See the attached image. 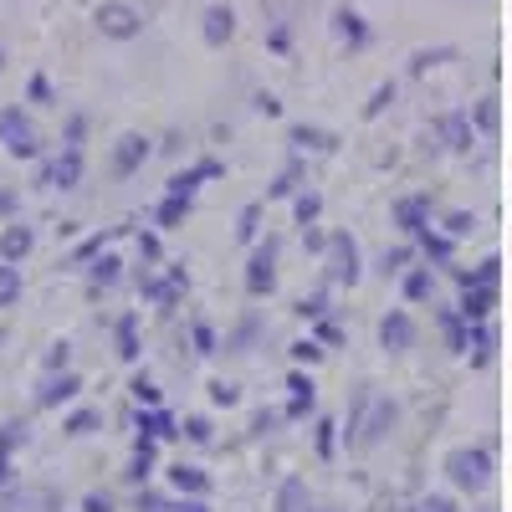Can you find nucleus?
Masks as SVG:
<instances>
[{"instance_id": "1", "label": "nucleus", "mask_w": 512, "mask_h": 512, "mask_svg": "<svg viewBox=\"0 0 512 512\" xmlns=\"http://www.w3.org/2000/svg\"><path fill=\"white\" fill-rule=\"evenodd\" d=\"M446 466H451V482H456L461 492H477V487H487V477H492V456H487V451H451Z\"/></svg>"}, {"instance_id": "2", "label": "nucleus", "mask_w": 512, "mask_h": 512, "mask_svg": "<svg viewBox=\"0 0 512 512\" xmlns=\"http://www.w3.org/2000/svg\"><path fill=\"white\" fill-rule=\"evenodd\" d=\"M0 144H6V154L11 159H36V128L21 118V108H6L0 113Z\"/></svg>"}, {"instance_id": "3", "label": "nucleus", "mask_w": 512, "mask_h": 512, "mask_svg": "<svg viewBox=\"0 0 512 512\" xmlns=\"http://www.w3.org/2000/svg\"><path fill=\"white\" fill-rule=\"evenodd\" d=\"M6 507H21V512H57V507H62V497H57V492H47V487H21V492H11V497H6Z\"/></svg>"}, {"instance_id": "4", "label": "nucleus", "mask_w": 512, "mask_h": 512, "mask_svg": "<svg viewBox=\"0 0 512 512\" xmlns=\"http://www.w3.org/2000/svg\"><path fill=\"white\" fill-rule=\"evenodd\" d=\"M149 159V144L139 139V134H128V139H118V149H113V169L118 175H134V169Z\"/></svg>"}, {"instance_id": "5", "label": "nucleus", "mask_w": 512, "mask_h": 512, "mask_svg": "<svg viewBox=\"0 0 512 512\" xmlns=\"http://www.w3.org/2000/svg\"><path fill=\"white\" fill-rule=\"evenodd\" d=\"M31 226H21V221H11L6 231H0V262H21V256L31 251Z\"/></svg>"}, {"instance_id": "6", "label": "nucleus", "mask_w": 512, "mask_h": 512, "mask_svg": "<svg viewBox=\"0 0 512 512\" xmlns=\"http://www.w3.org/2000/svg\"><path fill=\"white\" fill-rule=\"evenodd\" d=\"M98 26H103L108 36H134V31H139V16L128 11V6H103V11H98Z\"/></svg>"}, {"instance_id": "7", "label": "nucleus", "mask_w": 512, "mask_h": 512, "mask_svg": "<svg viewBox=\"0 0 512 512\" xmlns=\"http://www.w3.org/2000/svg\"><path fill=\"white\" fill-rule=\"evenodd\" d=\"M21 303V267L16 262H0V308Z\"/></svg>"}, {"instance_id": "8", "label": "nucleus", "mask_w": 512, "mask_h": 512, "mask_svg": "<svg viewBox=\"0 0 512 512\" xmlns=\"http://www.w3.org/2000/svg\"><path fill=\"white\" fill-rule=\"evenodd\" d=\"M77 175H82V154H77V144H72V149H67L62 159H57V169H52V180H57L62 190H72V185H77Z\"/></svg>"}, {"instance_id": "9", "label": "nucleus", "mask_w": 512, "mask_h": 512, "mask_svg": "<svg viewBox=\"0 0 512 512\" xmlns=\"http://www.w3.org/2000/svg\"><path fill=\"white\" fill-rule=\"evenodd\" d=\"M77 395V374H62V379H47V390H41V405H62Z\"/></svg>"}, {"instance_id": "10", "label": "nucleus", "mask_w": 512, "mask_h": 512, "mask_svg": "<svg viewBox=\"0 0 512 512\" xmlns=\"http://www.w3.org/2000/svg\"><path fill=\"white\" fill-rule=\"evenodd\" d=\"M175 487L180 492H205V477L195 472V466H175Z\"/></svg>"}, {"instance_id": "11", "label": "nucleus", "mask_w": 512, "mask_h": 512, "mask_svg": "<svg viewBox=\"0 0 512 512\" xmlns=\"http://www.w3.org/2000/svg\"><path fill=\"white\" fill-rule=\"evenodd\" d=\"M93 425H98V410H77V415L67 420V436H88Z\"/></svg>"}, {"instance_id": "12", "label": "nucleus", "mask_w": 512, "mask_h": 512, "mask_svg": "<svg viewBox=\"0 0 512 512\" xmlns=\"http://www.w3.org/2000/svg\"><path fill=\"white\" fill-rule=\"evenodd\" d=\"M384 344H410V323H405V318L384 323Z\"/></svg>"}, {"instance_id": "13", "label": "nucleus", "mask_w": 512, "mask_h": 512, "mask_svg": "<svg viewBox=\"0 0 512 512\" xmlns=\"http://www.w3.org/2000/svg\"><path fill=\"white\" fill-rule=\"evenodd\" d=\"M134 400H139V405H149V410H159V390H154L149 379H134Z\"/></svg>"}, {"instance_id": "14", "label": "nucleus", "mask_w": 512, "mask_h": 512, "mask_svg": "<svg viewBox=\"0 0 512 512\" xmlns=\"http://www.w3.org/2000/svg\"><path fill=\"white\" fill-rule=\"evenodd\" d=\"M67 359H72V354H67V344H57V349L47 354V369L57 374V369H67Z\"/></svg>"}, {"instance_id": "15", "label": "nucleus", "mask_w": 512, "mask_h": 512, "mask_svg": "<svg viewBox=\"0 0 512 512\" xmlns=\"http://www.w3.org/2000/svg\"><path fill=\"white\" fill-rule=\"evenodd\" d=\"M98 282H113L118 277V262H113V256H103V262H98V272H93Z\"/></svg>"}, {"instance_id": "16", "label": "nucleus", "mask_w": 512, "mask_h": 512, "mask_svg": "<svg viewBox=\"0 0 512 512\" xmlns=\"http://www.w3.org/2000/svg\"><path fill=\"white\" fill-rule=\"evenodd\" d=\"M0 216H16V195L11 190H0Z\"/></svg>"}, {"instance_id": "17", "label": "nucleus", "mask_w": 512, "mask_h": 512, "mask_svg": "<svg viewBox=\"0 0 512 512\" xmlns=\"http://www.w3.org/2000/svg\"><path fill=\"white\" fill-rule=\"evenodd\" d=\"M88 512H108V497H88Z\"/></svg>"}, {"instance_id": "18", "label": "nucleus", "mask_w": 512, "mask_h": 512, "mask_svg": "<svg viewBox=\"0 0 512 512\" xmlns=\"http://www.w3.org/2000/svg\"><path fill=\"white\" fill-rule=\"evenodd\" d=\"M0 67H6V52H0Z\"/></svg>"}]
</instances>
